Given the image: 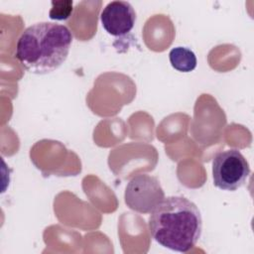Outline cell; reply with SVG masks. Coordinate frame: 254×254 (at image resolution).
Masks as SVG:
<instances>
[{"instance_id": "cell-1", "label": "cell", "mask_w": 254, "mask_h": 254, "mask_svg": "<svg viewBox=\"0 0 254 254\" xmlns=\"http://www.w3.org/2000/svg\"><path fill=\"white\" fill-rule=\"evenodd\" d=\"M149 231L163 247L186 253L195 246L201 235V214L185 196L165 197L151 212Z\"/></svg>"}, {"instance_id": "cell-2", "label": "cell", "mask_w": 254, "mask_h": 254, "mask_svg": "<svg viewBox=\"0 0 254 254\" xmlns=\"http://www.w3.org/2000/svg\"><path fill=\"white\" fill-rule=\"evenodd\" d=\"M71 43L72 34L66 26L54 22H40L22 32L14 56L27 71L46 74L64 64Z\"/></svg>"}, {"instance_id": "cell-3", "label": "cell", "mask_w": 254, "mask_h": 254, "mask_svg": "<svg viewBox=\"0 0 254 254\" xmlns=\"http://www.w3.org/2000/svg\"><path fill=\"white\" fill-rule=\"evenodd\" d=\"M249 174V164L238 150L229 149L214 155L212 178L216 188L234 191L245 184Z\"/></svg>"}, {"instance_id": "cell-4", "label": "cell", "mask_w": 254, "mask_h": 254, "mask_svg": "<svg viewBox=\"0 0 254 254\" xmlns=\"http://www.w3.org/2000/svg\"><path fill=\"white\" fill-rule=\"evenodd\" d=\"M164 198L165 192L159 180L150 175H136L125 188L126 205L139 213H151Z\"/></svg>"}, {"instance_id": "cell-5", "label": "cell", "mask_w": 254, "mask_h": 254, "mask_svg": "<svg viewBox=\"0 0 254 254\" xmlns=\"http://www.w3.org/2000/svg\"><path fill=\"white\" fill-rule=\"evenodd\" d=\"M103 29L113 37H122L132 31L136 22V12L127 1H111L100 13Z\"/></svg>"}, {"instance_id": "cell-6", "label": "cell", "mask_w": 254, "mask_h": 254, "mask_svg": "<svg viewBox=\"0 0 254 254\" xmlns=\"http://www.w3.org/2000/svg\"><path fill=\"white\" fill-rule=\"evenodd\" d=\"M172 66L181 72H190L196 67L197 60L195 54L189 48L176 47L169 53Z\"/></svg>"}, {"instance_id": "cell-7", "label": "cell", "mask_w": 254, "mask_h": 254, "mask_svg": "<svg viewBox=\"0 0 254 254\" xmlns=\"http://www.w3.org/2000/svg\"><path fill=\"white\" fill-rule=\"evenodd\" d=\"M73 10V2L71 0L52 1V8L49 11V17L52 20L63 21L70 17Z\"/></svg>"}]
</instances>
